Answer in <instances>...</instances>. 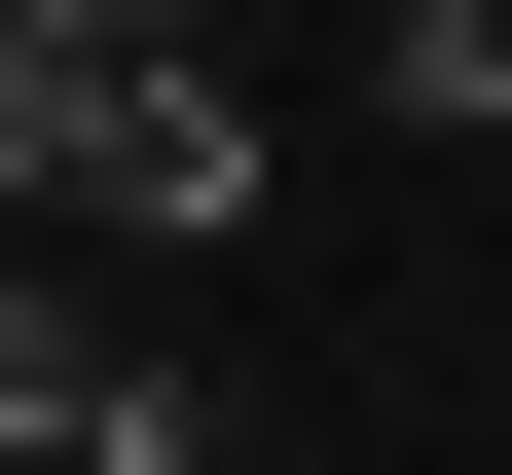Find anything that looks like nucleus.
<instances>
[{
	"instance_id": "obj_1",
	"label": "nucleus",
	"mask_w": 512,
	"mask_h": 475,
	"mask_svg": "<svg viewBox=\"0 0 512 475\" xmlns=\"http://www.w3.org/2000/svg\"><path fill=\"white\" fill-rule=\"evenodd\" d=\"M0 147H37V220H110V256H220V220H256L220 0H0Z\"/></svg>"
}]
</instances>
